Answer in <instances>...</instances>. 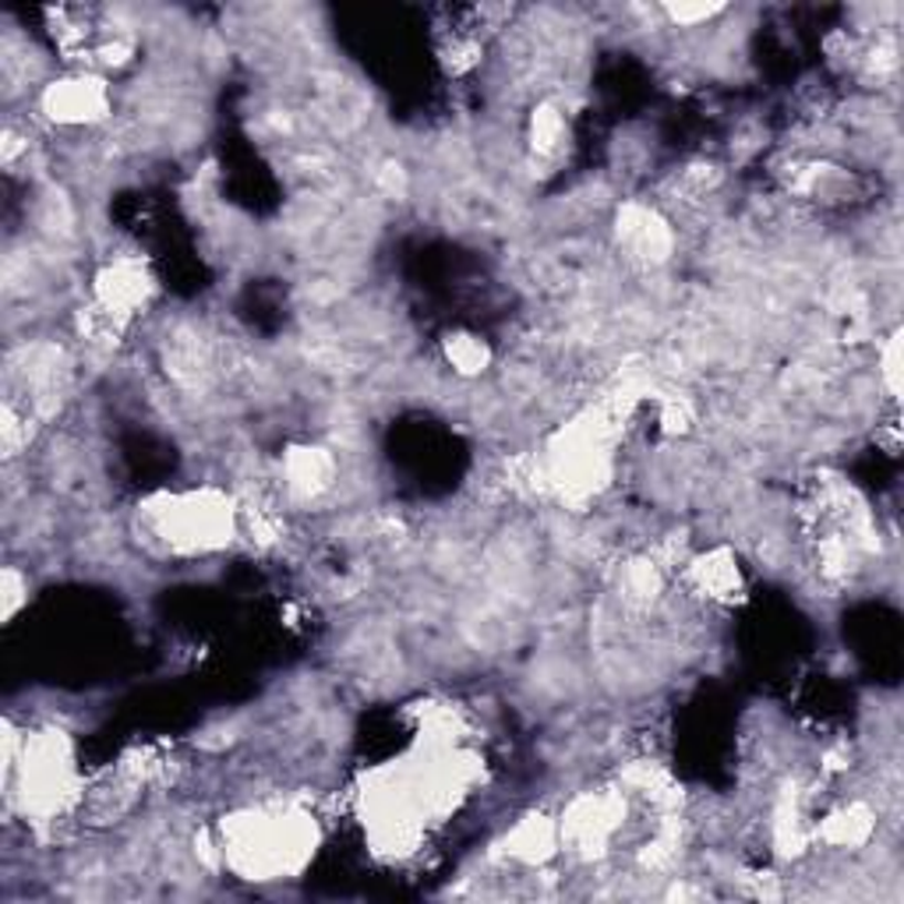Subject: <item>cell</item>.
Instances as JSON below:
<instances>
[{
    "instance_id": "cell-4",
    "label": "cell",
    "mask_w": 904,
    "mask_h": 904,
    "mask_svg": "<svg viewBox=\"0 0 904 904\" xmlns=\"http://www.w3.org/2000/svg\"><path fill=\"white\" fill-rule=\"evenodd\" d=\"M445 354H449V360H452V368L463 371V375H477V371H484V365H487V347H484L481 339H474V336H456V339H449V343H445Z\"/></svg>"
},
{
    "instance_id": "cell-5",
    "label": "cell",
    "mask_w": 904,
    "mask_h": 904,
    "mask_svg": "<svg viewBox=\"0 0 904 904\" xmlns=\"http://www.w3.org/2000/svg\"><path fill=\"white\" fill-rule=\"evenodd\" d=\"M566 135V124H563V114L555 111V106H540L537 117H534V149L537 153H555L558 141Z\"/></svg>"
},
{
    "instance_id": "cell-3",
    "label": "cell",
    "mask_w": 904,
    "mask_h": 904,
    "mask_svg": "<svg viewBox=\"0 0 904 904\" xmlns=\"http://www.w3.org/2000/svg\"><path fill=\"white\" fill-rule=\"evenodd\" d=\"M870 830H873V817H870V809H862V806H848L841 812H834L827 823H823V838L830 844H862L865 838H870Z\"/></svg>"
},
{
    "instance_id": "cell-1",
    "label": "cell",
    "mask_w": 904,
    "mask_h": 904,
    "mask_svg": "<svg viewBox=\"0 0 904 904\" xmlns=\"http://www.w3.org/2000/svg\"><path fill=\"white\" fill-rule=\"evenodd\" d=\"M106 96L96 78H75L61 82L46 93V111L57 120H93L103 114Z\"/></svg>"
},
{
    "instance_id": "cell-2",
    "label": "cell",
    "mask_w": 904,
    "mask_h": 904,
    "mask_svg": "<svg viewBox=\"0 0 904 904\" xmlns=\"http://www.w3.org/2000/svg\"><path fill=\"white\" fill-rule=\"evenodd\" d=\"M690 580L700 587L703 598H711V601H728L732 593L743 590V576H738L732 558L721 551L711 558H700V563L690 569Z\"/></svg>"
}]
</instances>
